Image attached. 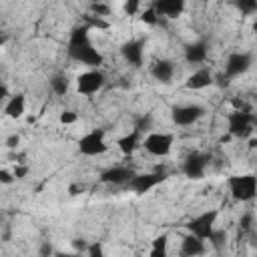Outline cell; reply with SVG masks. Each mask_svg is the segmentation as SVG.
<instances>
[{"label":"cell","instance_id":"1","mask_svg":"<svg viewBox=\"0 0 257 257\" xmlns=\"http://www.w3.org/2000/svg\"><path fill=\"white\" fill-rule=\"evenodd\" d=\"M68 54L70 58L82 64H88V66L102 64V54L88 40V26H78L72 30L70 40H68Z\"/></svg>","mask_w":257,"mask_h":257},{"label":"cell","instance_id":"2","mask_svg":"<svg viewBox=\"0 0 257 257\" xmlns=\"http://www.w3.org/2000/svg\"><path fill=\"white\" fill-rule=\"evenodd\" d=\"M255 114L249 108H241L229 114V135L237 139H247L253 135Z\"/></svg>","mask_w":257,"mask_h":257},{"label":"cell","instance_id":"3","mask_svg":"<svg viewBox=\"0 0 257 257\" xmlns=\"http://www.w3.org/2000/svg\"><path fill=\"white\" fill-rule=\"evenodd\" d=\"M229 191L235 201H251L257 193V179L255 175H235L227 181Z\"/></svg>","mask_w":257,"mask_h":257},{"label":"cell","instance_id":"4","mask_svg":"<svg viewBox=\"0 0 257 257\" xmlns=\"http://www.w3.org/2000/svg\"><path fill=\"white\" fill-rule=\"evenodd\" d=\"M217 211H207V213H203V215H199V217H195L193 221H189V225H187V229L191 231V235H195V237H199V239H209L211 237V233H213V229H215V221H217Z\"/></svg>","mask_w":257,"mask_h":257},{"label":"cell","instance_id":"5","mask_svg":"<svg viewBox=\"0 0 257 257\" xmlns=\"http://www.w3.org/2000/svg\"><path fill=\"white\" fill-rule=\"evenodd\" d=\"M78 151L86 157H96L102 155L106 151V143H104V131H90L88 135H84L78 141Z\"/></svg>","mask_w":257,"mask_h":257},{"label":"cell","instance_id":"6","mask_svg":"<svg viewBox=\"0 0 257 257\" xmlns=\"http://www.w3.org/2000/svg\"><path fill=\"white\" fill-rule=\"evenodd\" d=\"M203 114H205V108L199 106V104H183V106H175L171 110L173 122L179 124V126H189L195 120H199Z\"/></svg>","mask_w":257,"mask_h":257},{"label":"cell","instance_id":"7","mask_svg":"<svg viewBox=\"0 0 257 257\" xmlns=\"http://www.w3.org/2000/svg\"><path fill=\"white\" fill-rule=\"evenodd\" d=\"M251 54L249 52H233L229 58H227V64H225V78L227 80H231V78H235V76H239V74H243V72H247L249 70V66H251Z\"/></svg>","mask_w":257,"mask_h":257},{"label":"cell","instance_id":"8","mask_svg":"<svg viewBox=\"0 0 257 257\" xmlns=\"http://www.w3.org/2000/svg\"><path fill=\"white\" fill-rule=\"evenodd\" d=\"M171 147H173V135H167V133H153L145 139V149L155 157L169 155Z\"/></svg>","mask_w":257,"mask_h":257},{"label":"cell","instance_id":"9","mask_svg":"<svg viewBox=\"0 0 257 257\" xmlns=\"http://www.w3.org/2000/svg\"><path fill=\"white\" fill-rule=\"evenodd\" d=\"M165 179H167V177H165L163 173H145V175H135L126 185H128L131 191L143 195V193L151 191L153 187H157L159 183H163Z\"/></svg>","mask_w":257,"mask_h":257},{"label":"cell","instance_id":"10","mask_svg":"<svg viewBox=\"0 0 257 257\" xmlns=\"http://www.w3.org/2000/svg\"><path fill=\"white\" fill-rule=\"evenodd\" d=\"M102 84H104V74L98 70H88L76 78L78 92H82V94H94L96 90L102 88Z\"/></svg>","mask_w":257,"mask_h":257},{"label":"cell","instance_id":"11","mask_svg":"<svg viewBox=\"0 0 257 257\" xmlns=\"http://www.w3.org/2000/svg\"><path fill=\"white\" fill-rule=\"evenodd\" d=\"M207 163H209V157L203 155V153H193L187 157L185 165H183V173L189 177V179H201L205 175V169H207Z\"/></svg>","mask_w":257,"mask_h":257},{"label":"cell","instance_id":"12","mask_svg":"<svg viewBox=\"0 0 257 257\" xmlns=\"http://www.w3.org/2000/svg\"><path fill=\"white\" fill-rule=\"evenodd\" d=\"M157 16H167V18H177L183 10H185V2L183 0H155L153 6Z\"/></svg>","mask_w":257,"mask_h":257},{"label":"cell","instance_id":"13","mask_svg":"<svg viewBox=\"0 0 257 257\" xmlns=\"http://www.w3.org/2000/svg\"><path fill=\"white\" fill-rule=\"evenodd\" d=\"M133 177L135 173L128 167H110L100 175L102 183H112V185H126Z\"/></svg>","mask_w":257,"mask_h":257},{"label":"cell","instance_id":"14","mask_svg":"<svg viewBox=\"0 0 257 257\" xmlns=\"http://www.w3.org/2000/svg\"><path fill=\"white\" fill-rule=\"evenodd\" d=\"M120 52H122V56H124V60L128 64H133V66H141L143 64V42L141 40H128V42H124L122 48H120Z\"/></svg>","mask_w":257,"mask_h":257},{"label":"cell","instance_id":"15","mask_svg":"<svg viewBox=\"0 0 257 257\" xmlns=\"http://www.w3.org/2000/svg\"><path fill=\"white\" fill-rule=\"evenodd\" d=\"M207 52H209L207 42H203V40L193 42V44H189V46L185 48V60H187L189 64H201V62L207 60Z\"/></svg>","mask_w":257,"mask_h":257},{"label":"cell","instance_id":"16","mask_svg":"<svg viewBox=\"0 0 257 257\" xmlns=\"http://www.w3.org/2000/svg\"><path fill=\"white\" fill-rule=\"evenodd\" d=\"M151 74L155 76V80H159L163 84H169L173 80V74H175V64L171 60H159V62L153 64Z\"/></svg>","mask_w":257,"mask_h":257},{"label":"cell","instance_id":"17","mask_svg":"<svg viewBox=\"0 0 257 257\" xmlns=\"http://www.w3.org/2000/svg\"><path fill=\"white\" fill-rule=\"evenodd\" d=\"M209 84H213V74H211L209 68H199V70L193 72V74L187 78V82H185V86L191 88V90H201V88H205V86H209Z\"/></svg>","mask_w":257,"mask_h":257},{"label":"cell","instance_id":"18","mask_svg":"<svg viewBox=\"0 0 257 257\" xmlns=\"http://www.w3.org/2000/svg\"><path fill=\"white\" fill-rule=\"evenodd\" d=\"M181 253H183V257H199V255H203V253H205V243H203V239H199V237H195V235L189 233V235L183 239Z\"/></svg>","mask_w":257,"mask_h":257},{"label":"cell","instance_id":"19","mask_svg":"<svg viewBox=\"0 0 257 257\" xmlns=\"http://www.w3.org/2000/svg\"><path fill=\"white\" fill-rule=\"evenodd\" d=\"M24 104H26L24 94H16V96H12V98L8 100V104H6L4 112H6L10 118H20V116H22V112H24Z\"/></svg>","mask_w":257,"mask_h":257},{"label":"cell","instance_id":"20","mask_svg":"<svg viewBox=\"0 0 257 257\" xmlns=\"http://www.w3.org/2000/svg\"><path fill=\"white\" fill-rule=\"evenodd\" d=\"M139 135H141L139 131H133V133H128V135L118 139V149L122 151V155H131L139 147Z\"/></svg>","mask_w":257,"mask_h":257},{"label":"cell","instance_id":"21","mask_svg":"<svg viewBox=\"0 0 257 257\" xmlns=\"http://www.w3.org/2000/svg\"><path fill=\"white\" fill-rule=\"evenodd\" d=\"M50 88H52L54 94H58V96L66 94V92H68V78H66L64 74H54V76L50 78Z\"/></svg>","mask_w":257,"mask_h":257},{"label":"cell","instance_id":"22","mask_svg":"<svg viewBox=\"0 0 257 257\" xmlns=\"http://www.w3.org/2000/svg\"><path fill=\"white\" fill-rule=\"evenodd\" d=\"M149 257H169L167 255V235H159L153 239V247H151Z\"/></svg>","mask_w":257,"mask_h":257},{"label":"cell","instance_id":"23","mask_svg":"<svg viewBox=\"0 0 257 257\" xmlns=\"http://www.w3.org/2000/svg\"><path fill=\"white\" fill-rule=\"evenodd\" d=\"M209 241H211V245H213L217 251H223V247H225V243H227V233H225V229H213Z\"/></svg>","mask_w":257,"mask_h":257},{"label":"cell","instance_id":"24","mask_svg":"<svg viewBox=\"0 0 257 257\" xmlns=\"http://www.w3.org/2000/svg\"><path fill=\"white\" fill-rule=\"evenodd\" d=\"M253 231V213H245L239 221V235L241 233H251Z\"/></svg>","mask_w":257,"mask_h":257},{"label":"cell","instance_id":"25","mask_svg":"<svg viewBox=\"0 0 257 257\" xmlns=\"http://www.w3.org/2000/svg\"><path fill=\"white\" fill-rule=\"evenodd\" d=\"M141 20L153 26V24H157V22H159V16L155 14V10H153V8H147V10L141 14Z\"/></svg>","mask_w":257,"mask_h":257},{"label":"cell","instance_id":"26","mask_svg":"<svg viewBox=\"0 0 257 257\" xmlns=\"http://www.w3.org/2000/svg\"><path fill=\"white\" fill-rule=\"evenodd\" d=\"M237 6H239V10L245 12V14H253V12L257 10V2H253V0H249V2H239Z\"/></svg>","mask_w":257,"mask_h":257},{"label":"cell","instance_id":"27","mask_svg":"<svg viewBox=\"0 0 257 257\" xmlns=\"http://www.w3.org/2000/svg\"><path fill=\"white\" fill-rule=\"evenodd\" d=\"M88 257H104V251H102V243H92L88 247Z\"/></svg>","mask_w":257,"mask_h":257},{"label":"cell","instance_id":"28","mask_svg":"<svg viewBox=\"0 0 257 257\" xmlns=\"http://www.w3.org/2000/svg\"><path fill=\"white\" fill-rule=\"evenodd\" d=\"M90 10L96 14V18H100V16H106V14H108V6H106V4H92V6H90Z\"/></svg>","mask_w":257,"mask_h":257},{"label":"cell","instance_id":"29","mask_svg":"<svg viewBox=\"0 0 257 257\" xmlns=\"http://www.w3.org/2000/svg\"><path fill=\"white\" fill-rule=\"evenodd\" d=\"M74 120H76V114L70 112V110H66V112L60 114V122H62V124H70V122H74Z\"/></svg>","mask_w":257,"mask_h":257},{"label":"cell","instance_id":"30","mask_svg":"<svg viewBox=\"0 0 257 257\" xmlns=\"http://www.w3.org/2000/svg\"><path fill=\"white\" fill-rule=\"evenodd\" d=\"M137 10H139V2H137V0H131V2L124 4V12H126V14H135Z\"/></svg>","mask_w":257,"mask_h":257},{"label":"cell","instance_id":"31","mask_svg":"<svg viewBox=\"0 0 257 257\" xmlns=\"http://www.w3.org/2000/svg\"><path fill=\"white\" fill-rule=\"evenodd\" d=\"M26 173H28V167L18 165V167L14 169V179H24V177H26Z\"/></svg>","mask_w":257,"mask_h":257},{"label":"cell","instance_id":"32","mask_svg":"<svg viewBox=\"0 0 257 257\" xmlns=\"http://www.w3.org/2000/svg\"><path fill=\"white\" fill-rule=\"evenodd\" d=\"M86 20H88L92 26H98V28H106V22H104L102 18H96V16H88Z\"/></svg>","mask_w":257,"mask_h":257},{"label":"cell","instance_id":"33","mask_svg":"<svg viewBox=\"0 0 257 257\" xmlns=\"http://www.w3.org/2000/svg\"><path fill=\"white\" fill-rule=\"evenodd\" d=\"M14 181V177L8 173V171H0V183H4V185H10Z\"/></svg>","mask_w":257,"mask_h":257},{"label":"cell","instance_id":"34","mask_svg":"<svg viewBox=\"0 0 257 257\" xmlns=\"http://www.w3.org/2000/svg\"><path fill=\"white\" fill-rule=\"evenodd\" d=\"M52 253V245L50 243H42V247H40V257H48Z\"/></svg>","mask_w":257,"mask_h":257},{"label":"cell","instance_id":"35","mask_svg":"<svg viewBox=\"0 0 257 257\" xmlns=\"http://www.w3.org/2000/svg\"><path fill=\"white\" fill-rule=\"evenodd\" d=\"M18 143H20V139H18V135H12V137H8V141H6V145H8L10 149H14V147H18Z\"/></svg>","mask_w":257,"mask_h":257},{"label":"cell","instance_id":"36","mask_svg":"<svg viewBox=\"0 0 257 257\" xmlns=\"http://www.w3.org/2000/svg\"><path fill=\"white\" fill-rule=\"evenodd\" d=\"M6 96H8V90H6V86L0 82V100H4Z\"/></svg>","mask_w":257,"mask_h":257},{"label":"cell","instance_id":"37","mask_svg":"<svg viewBox=\"0 0 257 257\" xmlns=\"http://www.w3.org/2000/svg\"><path fill=\"white\" fill-rule=\"evenodd\" d=\"M74 247H76V249H80V251H82V249H84V247H86V245H84V241H82V239H74Z\"/></svg>","mask_w":257,"mask_h":257},{"label":"cell","instance_id":"38","mask_svg":"<svg viewBox=\"0 0 257 257\" xmlns=\"http://www.w3.org/2000/svg\"><path fill=\"white\" fill-rule=\"evenodd\" d=\"M56 257H78V255H72V253H56Z\"/></svg>","mask_w":257,"mask_h":257},{"label":"cell","instance_id":"39","mask_svg":"<svg viewBox=\"0 0 257 257\" xmlns=\"http://www.w3.org/2000/svg\"><path fill=\"white\" fill-rule=\"evenodd\" d=\"M4 42H6V38H4L2 34H0V44H4Z\"/></svg>","mask_w":257,"mask_h":257}]
</instances>
